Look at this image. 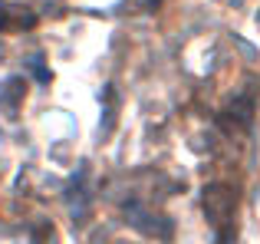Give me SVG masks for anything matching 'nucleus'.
Listing matches in <instances>:
<instances>
[{
	"instance_id": "1",
	"label": "nucleus",
	"mask_w": 260,
	"mask_h": 244,
	"mask_svg": "<svg viewBox=\"0 0 260 244\" xmlns=\"http://www.w3.org/2000/svg\"><path fill=\"white\" fill-rule=\"evenodd\" d=\"M37 23L26 7H10V4H0V30H30Z\"/></svg>"
}]
</instances>
